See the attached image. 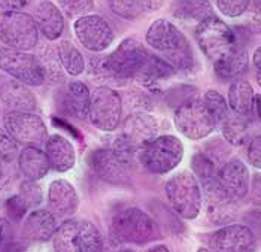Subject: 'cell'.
Here are the masks:
<instances>
[{
    "instance_id": "obj_1",
    "label": "cell",
    "mask_w": 261,
    "mask_h": 252,
    "mask_svg": "<svg viewBox=\"0 0 261 252\" xmlns=\"http://www.w3.org/2000/svg\"><path fill=\"white\" fill-rule=\"evenodd\" d=\"M112 234L124 243L145 245L160 237V229L145 211L127 208L112 218Z\"/></svg>"
},
{
    "instance_id": "obj_2",
    "label": "cell",
    "mask_w": 261,
    "mask_h": 252,
    "mask_svg": "<svg viewBox=\"0 0 261 252\" xmlns=\"http://www.w3.org/2000/svg\"><path fill=\"white\" fill-rule=\"evenodd\" d=\"M166 195L173 211L184 219H196L201 211V190L197 178L184 170L166 182Z\"/></svg>"
},
{
    "instance_id": "obj_3",
    "label": "cell",
    "mask_w": 261,
    "mask_h": 252,
    "mask_svg": "<svg viewBox=\"0 0 261 252\" xmlns=\"http://www.w3.org/2000/svg\"><path fill=\"white\" fill-rule=\"evenodd\" d=\"M184 158V143L173 135L155 136L141 151V163L155 174H166L179 166Z\"/></svg>"
},
{
    "instance_id": "obj_4",
    "label": "cell",
    "mask_w": 261,
    "mask_h": 252,
    "mask_svg": "<svg viewBox=\"0 0 261 252\" xmlns=\"http://www.w3.org/2000/svg\"><path fill=\"white\" fill-rule=\"evenodd\" d=\"M194 36L201 53L212 61L220 60L238 48L234 32L215 15L200 21Z\"/></svg>"
},
{
    "instance_id": "obj_5",
    "label": "cell",
    "mask_w": 261,
    "mask_h": 252,
    "mask_svg": "<svg viewBox=\"0 0 261 252\" xmlns=\"http://www.w3.org/2000/svg\"><path fill=\"white\" fill-rule=\"evenodd\" d=\"M0 40L18 51L35 48L39 42V30L33 17L21 11L0 12Z\"/></svg>"
},
{
    "instance_id": "obj_6",
    "label": "cell",
    "mask_w": 261,
    "mask_h": 252,
    "mask_svg": "<svg viewBox=\"0 0 261 252\" xmlns=\"http://www.w3.org/2000/svg\"><path fill=\"white\" fill-rule=\"evenodd\" d=\"M173 122L178 132L190 140L204 139L217 127L215 121L204 108L203 100L197 97H190L182 102L175 111Z\"/></svg>"
},
{
    "instance_id": "obj_7",
    "label": "cell",
    "mask_w": 261,
    "mask_h": 252,
    "mask_svg": "<svg viewBox=\"0 0 261 252\" xmlns=\"http://www.w3.org/2000/svg\"><path fill=\"white\" fill-rule=\"evenodd\" d=\"M122 100L111 87H96L90 94L88 119L101 132H114L121 122Z\"/></svg>"
},
{
    "instance_id": "obj_8",
    "label": "cell",
    "mask_w": 261,
    "mask_h": 252,
    "mask_svg": "<svg viewBox=\"0 0 261 252\" xmlns=\"http://www.w3.org/2000/svg\"><path fill=\"white\" fill-rule=\"evenodd\" d=\"M0 69L22 82L27 87H39L45 82V75L36 56L25 51L12 49L8 46L0 48Z\"/></svg>"
},
{
    "instance_id": "obj_9",
    "label": "cell",
    "mask_w": 261,
    "mask_h": 252,
    "mask_svg": "<svg viewBox=\"0 0 261 252\" xmlns=\"http://www.w3.org/2000/svg\"><path fill=\"white\" fill-rule=\"evenodd\" d=\"M3 129L24 146H39L48 139L46 124L35 112L9 111L3 116Z\"/></svg>"
},
{
    "instance_id": "obj_10",
    "label": "cell",
    "mask_w": 261,
    "mask_h": 252,
    "mask_svg": "<svg viewBox=\"0 0 261 252\" xmlns=\"http://www.w3.org/2000/svg\"><path fill=\"white\" fill-rule=\"evenodd\" d=\"M146 43L152 49L164 54L163 60L173 57L179 53L191 51L190 42L185 35L173 22L164 18L157 19L149 26L146 32Z\"/></svg>"
},
{
    "instance_id": "obj_11",
    "label": "cell",
    "mask_w": 261,
    "mask_h": 252,
    "mask_svg": "<svg viewBox=\"0 0 261 252\" xmlns=\"http://www.w3.org/2000/svg\"><path fill=\"white\" fill-rule=\"evenodd\" d=\"M201 187V203H204V211L209 219L214 224L231 222L238 213V200L222 188L218 178L203 182Z\"/></svg>"
},
{
    "instance_id": "obj_12",
    "label": "cell",
    "mask_w": 261,
    "mask_h": 252,
    "mask_svg": "<svg viewBox=\"0 0 261 252\" xmlns=\"http://www.w3.org/2000/svg\"><path fill=\"white\" fill-rule=\"evenodd\" d=\"M73 29L81 43L93 53H101L108 49L115 39L111 24L101 15L96 14L80 17L75 21Z\"/></svg>"
},
{
    "instance_id": "obj_13",
    "label": "cell",
    "mask_w": 261,
    "mask_h": 252,
    "mask_svg": "<svg viewBox=\"0 0 261 252\" xmlns=\"http://www.w3.org/2000/svg\"><path fill=\"white\" fill-rule=\"evenodd\" d=\"M209 249L212 252H254L255 234L243 224H227L211 234Z\"/></svg>"
},
{
    "instance_id": "obj_14",
    "label": "cell",
    "mask_w": 261,
    "mask_h": 252,
    "mask_svg": "<svg viewBox=\"0 0 261 252\" xmlns=\"http://www.w3.org/2000/svg\"><path fill=\"white\" fill-rule=\"evenodd\" d=\"M88 164L97 178L111 185L130 184V169L121 161L114 149L100 148L88 155Z\"/></svg>"
},
{
    "instance_id": "obj_15",
    "label": "cell",
    "mask_w": 261,
    "mask_h": 252,
    "mask_svg": "<svg viewBox=\"0 0 261 252\" xmlns=\"http://www.w3.org/2000/svg\"><path fill=\"white\" fill-rule=\"evenodd\" d=\"M48 206L54 216L66 218L78 211L80 195L76 188L66 179H56L48 188Z\"/></svg>"
},
{
    "instance_id": "obj_16",
    "label": "cell",
    "mask_w": 261,
    "mask_h": 252,
    "mask_svg": "<svg viewBox=\"0 0 261 252\" xmlns=\"http://www.w3.org/2000/svg\"><path fill=\"white\" fill-rule=\"evenodd\" d=\"M0 102L11 111L33 112L38 106L35 94L22 82L11 77H0Z\"/></svg>"
},
{
    "instance_id": "obj_17",
    "label": "cell",
    "mask_w": 261,
    "mask_h": 252,
    "mask_svg": "<svg viewBox=\"0 0 261 252\" xmlns=\"http://www.w3.org/2000/svg\"><path fill=\"white\" fill-rule=\"evenodd\" d=\"M218 181L222 188L236 200H241L249 193L251 174L242 160L233 158L224 163L218 173Z\"/></svg>"
},
{
    "instance_id": "obj_18",
    "label": "cell",
    "mask_w": 261,
    "mask_h": 252,
    "mask_svg": "<svg viewBox=\"0 0 261 252\" xmlns=\"http://www.w3.org/2000/svg\"><path fill=\"white\" fill-rule=\"evenodd\" d=\"M45 155L49 163V169L64 173L69 172L76 161L75 148L69 139L61 135H51L45 142Z\"/></svg>"
},
{
    "instance_id": "obj_19",
    "label": "cell",
    "mask_w": 261,
    "mask_h": 252,
    "mask_svg": "<svg viewBox=\"0 0 261 252\" xmlns=\"http://www.w3.org/2000/svg\"><path fill=\"white\" fill-rule=\"evenodd\" d=\"M90 94L91 91L84 82L73 81L67 84V87L60 93L59 106L66 115L73 116L76 119H85L88 118Z\"/></svg>"
},
{
    "instance_id": "obj_20",
    "label": "cell",
    "mask_w": 261,
    "mask_h": 252,
    "mask_svg": "<svg viewBox=\"0 0 261 252\" xmlns=\"http://www.w3.org/2000/svg\"><path fill=\"white\" fill-rule=\"evenodd\" d=\"M35 22L38 30L48 39L57 40L64 32V18L60 8L49 0H42L35 11Z\"/></svg>"
},
{
    "instance_id": "obj_21",
    "label": "cell",
    "mask_w": 261,
    "mask_h": 252,
    "mask_svg": "<svg viewBox=\"0 0 261 252\" xmlns=\"http://www.w3.org/2000/svg\"><path fill=\"white\" fill-rule=\"evenodd\" d=\"M56 216L49 211L38 209L30 213L24 221L22 234L25 239L38 243L49 242L56 232Z\"/></svg>"
},
{
    "instance_id": "obj_22",
    "label": "cell",
    "mask_w": 261,
    "mask_h": 252,
    "mask_svg": "<svg viewBox=\"0 0 261 252\" xmlns=\"http://www.w3.org/2000/svg\"><path fill=\"white\" fill-rule=\"evenodd\" d=\"M248 66H249V56L246 49L239 46L230 54L214 61L215 73L222 82H233L241 79L246 73Z\"/></svg>"
},
{
    "instance_id": "obj_23",
    "label": "cell",
    "mask_w": 261,
    "mask_h": 252,
    "mask_svg": "<svg viewBox=\"0 0 261 252\" xmlns=\"http://www.w3.org/2000/svg\"><path fill=\"white\" fill-rule=\"evenodd\" d=\"M18 169L27 179L39 181L49 172V163L45 151L39 146H24L18 154Z\"/></svg>"
},
{
    "instance_id": "obj_24",
    "label": "cell",
    "mask_w": 261,
    "mask_h": 252,
    "mask_svg": "<svg viewBox=\"0 0 261 252\" xmlns=\"http://www.w3.org/2000/svg\"><path fill=\"white\" fill-rule=\"evenodd\" d=\"M255 98L257 96H255L252 85L245 79H238V81H233L228 88L227 105L234 112V115L248 116L252 114Z\"/></svg>"
},
{
    "instance_id": "obj_25",
    "label": "cell",
    "mask_w": 261,
    "mask_h": 252,
    "mask_svg": "<svg viewBox=\"0 0 261 252\" xmlns=\"http://www.w3.org/2000/svg\"><path fill=\"white\" fill-rule=\"evenodd\" d=\"M172 12L184 21H203L214 15V8L207 0H175Z\"/></svg>"
},
{
    "instance_id": "obj_26",
    "label": "cell",
    "mask_w": 261,
    "mask_h": 252,
    "mask_svg": "<svg viewBox=\"0 0 261 252\" xmlns=\"http://www.w3.org/2000/svg\"><path fill=\"white\" fill-rule=\"evenodd\" d=\"M78 230L80 222L73 219H66L53 234V246L56 252H78Z\"/></svg>"
},
{
    "instance_id": "obj_27",
    "label": "cell",
    "mask_w": 261,
    "mask_h": 252,
    "mask_svg": "<svg viewBox=\"0 0 261 252\" xmlns=\"http://www.w3.org/2000/svg\"><path fill=\"white\" fill-rule=\"evenodd\" d=\"M57 56L61 63V67L70 77H80L85 70V61L81 51L69 40H61L57 45Z\"/></svg>"
},
{
    "instance_id": "obj_28",
    "label": "cell",
    "mask_w": 261,
    "mask_h": 252,
    "mask_svg": "<svg viewBox=\"0 0 261 252\" xmlns=\"http://www.w3.org/2000/svg\"><path fill=\"white\" fill-rule=\"evenodd\" d=\"M173 73H175V69L166 60L148 53L146 60L135 79L142 81V82H155L161 79H167Z\"/></svg>"
},
{
    "instance_id": "obj_29",
    "label": "cell",
    "mask_w": 261,
    "mask_h": 252,
    "mask_svg": "<svg viewBox=\"0 0 261 252\" xmlns=\"http://www.w3.org/2000/svg\"><path fill=\"white\" fill-rule=\"evenodd\" d=\"M222 136L231 145H243L249 142L251 135V122L246 116L228 115V118L221 124Z\"/></svg>"
},
{
    "instance_id": "obj_30",
    "label": "cell",
    "mask_w": 261,
    "mask_h": 252,
    "mask_svg": "<svg viewBox=\"0 0 261 252\" xmlns=\"http://www.w3.org/2000/svg\"><path fill=\"white\" fill-rule=\"evenodd\" d=\"M78 252H105V242L100 230L90 221L80 222Z\"/></svg>"
},
{
    "instance_id": "obj_31",
    "label": "cell",
    "mask_w": 261,
    "mask_h": 252,
    "mask_svg": "<svg viewBox=\"0 0 261 252\" xmlns=\"http://www.w3.org/2000/svg\"><path fill=\"white\" fill-rule=\"evenodd\" d=\"M191 164H193L194 176L197 178L199 184H203L206 181L218 178V173H220V170H221L222 167L220 163H217L212 157H209L204 151L196 153V154L193 155Z\"/></svg>"
},
{
    "instance_id": "obj_32",
    "label": "cell",
    "mask_w": 261,
    "mask_h": 252,
    "mask_svg": "<svg viewBox=\"0 0 261 252\" xmlns=\"http://www.w3.org/2000/svg\"><path fill=\"white\" fill-rule=\"evenodd\" d=\"M38 60H39L40 67L43 70L45 79H49L53 82H61L64 79V70L61 67L60 60L57 56V49L53 45L45 46Z\"/></svg>"
},
{
    "instance_id": "obj_33",
    "label": "cell",
    "mask_w": 261,
    "mask_h": 252,
    "mask_svg": "<svg viewBox=\"0 0 261 252\" xmlns=\"http://www.w3.org/2000/svg\"><path fill=\"white\" fill-rule=\"evenodd\" d=\"M203 100V105L204 108L207 109L209 115L212 116V119L215 121L217 125L222 124L228 115V105H227V100L224 98L220 91H215V90H209L204 93V97L201 98Z\"/></svg>"
},
{
    "instance_id": "obj_34",
    "label": "cell",
    "mask_w": 261,
    "mask_h": 252,
    "mask_svg": "<svg viewBox=\"0 0 261 252\" xmlns=\"http://www.w3.org/2000/svg\"><path fill=\"white\" fill-rule=\"evenodd\" d=\"M18 195L24 200V203L27 205L29 209H35L43 200V190L36 181L27 179L20 185Z\"/></svg>"
},
{
    "instance_id": "obj_35",
    "label": "cell",
    "mask_w": 261,
    "mask_h": 252,
    "mask_svg": "<svg viewBox=\"0 0 261 252\" xmlns=\"http://www.w3.org/2000/svg\"><path fill=\"white\" fill-rule=\"evenodd\" d=\"M0 252H21L12 222L8 218H0Z\"/></svg>"
},
{
    "instance_id": "obj_36",
    "label": "cell",
    "mask_w": 261,
    "mask_h": 252,
    "mask_svg": "<svg viewBox=\"0 0 261 252\" xmlns=\"http://www.w3.org/2000/svg\"><path fill=\"white\" fill-rule=\"evenodd\" d=\"M114 14L125 19H135L141 15V6L138 0H108Z\"/></svg>"
},
{
    "instance_id": "obj_37",
    "label": "cell",
    "mask_w": 261,
    "mask_h": 252,
    "mask_svg": "<svg viewBox=\"0 0 261 252\" xmlns=\"http://www.w3.org/2000/svg\"><path fill=\"white\" fill-rule=\"evenodd\" d=\"M57 3L69 17H84L94 6L93 0H57Z\"/></svg>"
},
{
    "instance_id": "obj_38",
    "label": "cell",
    "mask_w": 261,
    "mask_h": 252,
    "mask_svg": "<svg viewBox=\"0 0 261 252\" xmlns=\"http://www.w3.org/2000/svg\"><path fill=\"white\" fill-rule=\"evenodd\" d=\"M18 154V143L3 127H0V158L5 161H12Z\"/></svg>"
},
{
    "instance_id": "obj_39",
    "label": "cell",
    "mask_w": 261,
    "mask_h": 252,
    "mask_svg": "<svg viewBox=\"0 0 261 252\" xmlns=\"http://www.w3.org/2000/svg\"><path fill=\"white\" fill-rule=\"evenodd\" d=\"M249 0H217V6L222 15L236 18L246 11Z\"/></svg>"
},
{
    "instance_id": "obj_40",
    "label": "cell",
    "mask_w": 261,
    "mask_h": 252,
    "mask_svg": "<svg viewBox=\"0 0 261 252\" xmlns=\"http://www.w3.org/2000/svg\"><path fill=\"white\" fill-rule=\"evenodd\" d=\"M5 209H6V212H8L9 219H11V221H14V222H20L21 219L25 216L27 211H29L27 205L24 203V200L21 198L18 194H17V195L9 197V198L6 200V203H5Z\"/></svg>"
},
{
    "instance_id": "obj_41",
    "label": "cell",
    "mask_w": 261,
    "mask_h": 252,
    "mask_svg": "<svg viewBox=\"0 0 261 252\" xmlns=\"http://www.w3.org/2000/svg\"><path fill=\"white\" fill-rule=\"evenodd\" d=\"M246 155H248V161L260 169L261 166V137L260 135L252 136L248 142V151H246Z\"/></svg>"
},
{
    "instance_id": "obj_42",
    "label": "cell",
    "mask_w": 261,
    "mask_h": 252,
    "mask_svg": "<svg viewBox=\"0 0 261 252\" xmlns=\"http://www.w3.org/2000/svg\"><path fill=\"white\" fill-rule=\"evenodd\" d=\"M29 3L30 0H0V8L5 11H18Z\"/></svg>"
},
{
    "instance_id": "obj_43",
    "label": "cell",
    "mask_w": 261,
    "mask_h": 252,
    "mask_svg": "<svg viewBox=\"0 0 261 252\" xmlns=\"http://www.w3.org/2000/svg\"><path fill=\"white\" fill-rule=\"evenodd\" d=\"M141 11H155L160 9V6L163 5V0H138Z\"/></svg>"
},
{
    "instance_id": "obj_44",
    "label": "cell",
    "mask_w": 261,
    "mask_h": 252,
    "mask_svg": "<svg viewBox=\"0 0 261 252\" xmlns=\"http://www.w3.org/2000/svg\"><path fill=\"white\" fill-rule=\"evenodd\" d=\"M254 191H255V195H254V198H255V201L257 203H260V174H257L255 176V182H254Z\"/></svg>"
},
{
    "instance_id": "obj_45",
    "label": "cell",
    "mask_w": 261,
    "mask_h": 252,
    "mask_svg": "<svg viewBox=\"0 0 261 252\" xmlns=\"http://www.w3.org/2000/svg\"><path fill=\"white\" fill-rule=\"evenodd\" d=\"M252 58H254V66H255V69L260 72L261 70V49L260 48H257V49H255V53H254Z\"/></svg>"
},
{
    "instance_id": "obj_46",
    "label": "cell",
    "mask_w": 261,
    "mask_h": 252,
    "mask_svg": "<svg viewBox=\"0 0 261 252\" xmlns=\"http://www.w3.org/2000/svg\"><path fill=\"white\" fill-rule=\"evenodd\" d=\"M146 252H170L164 245H157V246H152V248H149Z\"/></svg>"
},
{
    "instance_id": "obj_47",
    "label": "cell",
    "mask_w": 261,
    "mask_h": 252,
    "mask_svg": "<svg viewBox=\"0 0 261 252\" xmlns=\"http://www.w3.org/2000/svg\"><path fill=\"white\" fill-rule=\"evenodd\" d=\"M197 252H212V251H211L209 248H200Z\"/></svg>"
},
{
    "instance_id": "obj_48",
    "label": "cell",
    "mask_w": 261,
    "mask_h": 252,
    "mask_svg": "<svg viewBox=\"0 0 261 252\" xmlns=\"http://www.w3.org/2000/svg\"><path fill=\"white\" fill-rule=\"evenodd\" d=\"M118 252H135V251H132V249H121V251Z\"/></svg>"
}]
</instances>
